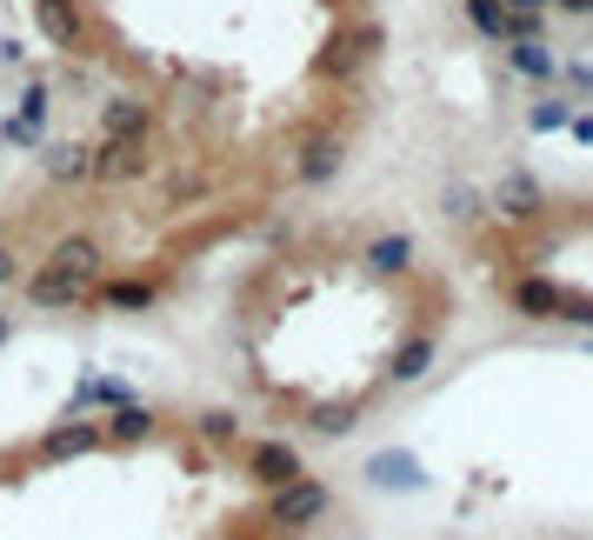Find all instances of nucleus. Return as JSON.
<instances>
[{
    "instance_id": "f03ea898",
    "label": "nucleus",
    "mask_w": 593,
    "mask_h": 540,
    "mask_svg": "<svg viewBox=\"0 0 593 540\" xmlns=\"http://www.w3.org/2000/svg\"><path fill=\"white\" fill-rule=\"evenodd\" d=\"M447 321L454 287L421 240L360 220L287 227L247 261L227 301L247 394L327 441L414 387L441 361Z\"/></svg>"
},
{
    "instance_id": "f257e3e1",
    "label": "nucleus",
    "mask_w": 593,
    "mask_h": 540,
    "mask_svg": "<svg viewBox=\"0 0 593 540\" xmlns=\"http://www.w3.org/2000/svg\"><path fill=\"white\" fill-rule=\"evenodd\" d=\"M0 287L134 314L327 187L387 67L380 0H0Z\"/></svg>"
},
{
    "instance_id": "7ed1b4c3",
    "label": "nucleus",
    "mask_w": 593,
    "mask_h": 540,
    "mask_svg": "<svg viewBox=\"0 0 593 540\" xmlns=\"http://www.w3.org/2000/svg\"><path fill=\"white\" fill-rule=\"evenodd\" d=\"M474 240V261L487 267L494 294L521 321L593 327V194L554 200L527 180H514L494 207L461 220Z\"/></svg>"
}]
</instances>
